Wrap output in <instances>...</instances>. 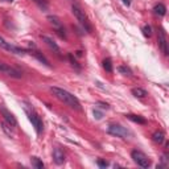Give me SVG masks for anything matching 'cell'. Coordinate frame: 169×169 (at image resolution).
Segmentation results:
<instances>
[{
    "instance_id": "obj_17",
    "label": "cell",
    "mask_w": 169,
    "mask_h": 169,
    "mask_svg": "<svg viewBox=\"0 0 169 169\" xmlns=\"http://www.w3.org/2000/svg\"><path fill=\"white\" fill-rule=\"evenodd\" d=\"M127 118H128L129 120L135 122V123H139V124H145V123H147V120H145L144 118L138 116V115H127Z\"/></svg>"
},
{
    "instance_id": "obj_13",
    "label": "cell",
    "mask_w": 169,
    "mask_h": 169,
    "mask_svg": "<svg viewBox=\"0 0 169 169\" xmlns=\"http://www.w3.org/2000/svg\"><path fill=\"white\" fill-rule=\"evenodd\" d=\"M15 127H12L9 124V123H7V122H3L2 123V129L5 132V135H7L8 138H12V139H15L16 138V133H15V129H13Z\"/></svg>"
},
{
    "instance_id": "obj_15",
    "label": "cell",
    "mask_w": 169,
    "mask_h": 169,
    "mask_svg": "<svg viewBox=\"0 0 169 169\" xmlns=\"http://www.w3.org/2000/svg\"><path fill=\"white\" fill-rule=\"evenodd\" d=\"M132 95L133 97H136V98H145L147 97V91L145 90H143V89H140V87H135V89H132Z\"/></svg>"
},
{
    "instance_id": "obj_27",
    "label": "cell",
    "mask_w": 169,
    "mask_h": 169,
    "mask_svg": "<svg viewBox=\"0 0 169 169\" xmlns=\"http://www.w3.org/2000/svg\"><path fill=\"white\" fill-rule=\"evenodd\" d=\"M98 106H100L102 109H106V110H109V107H110L107 103H103V102H99V103H98Z\"/></svg>"
},
{
    "instance_id": "obj_6",
    "label": "cell",
    "mask_w": 169,
    "mask_h": 169,
    "mask_svg": "<svg viewBox=\"0 0 169 169\" xmlns=\"http://www.w3.org/2000/svg\"><path fill=\"white\" fill-rule=\"evenodd\" d=\"M48 21L50 22V25L53 27V29L56 31V33L61 37V38H66V32H65V28H64V24H62V21H61L57 16H48Z\"/></svg>"
},
{
    "instance_id": "obj_23",
    "label": "cell",
    "mask_w": 169,
    "mask_h": 169,
    "mask_svg": "<svg viewBox=\"0 0 169 169\" xmlns=\"http://www.w3.org/2000/svg\"><path fill=\"white\" fill-rule=\"evenodd\" d=\"M143 35H144L145 37H151V35H152V29H151V27H149V25H144V27H143Z\"/></svg>"
},
{
    "instance_id": "obj_2",
    "label": "cell",
    "mask_w": 169,
    "mask_h": 169,
    "mask_svg": "<svg viewBox=\"0 0 169 169\" xmlns=\"http://www.w3.org/2000/svg\"><path fill=\"white\" fill-rule=\"evenodd\" d=\"M71 12H73V15L75 16V19L78 20V22L82 25V28L84 31H86L87 33H91L93 32V28H91V25H90V22H89V19H87V16L84 15V12L83 11L78 7V5H75V4H73V7H71Z\"/></svg>"
},
{
    "instance_id": "obj_10",
    "label": "cell",
    "mask_w": 169,
    "mask_h": 169,
    "mask_svg": "<svg viewBox=\"0 0 169 169\" xmlns=\"http://www.w3.org/2000/svg\"><path fill=\"white\" fill-rule=\"evenodd\" d=\"M0 111H2V114H3V116H4V119H5V122L7 123H9L12 127H17V120H16V118L13 116V114H11V112L5 109V107H0Z\"/></svg>"
},
{
    "instance_id": "obj_14",
    "label": "cell",
    "mask_w": 169,
    "mask_h": 169,
    "mask_svg": "<svg viewBox=\"0 0 169 169\" xmlns=\"http://www.w3.org/2000/svg\"><path fill=\"white\" fill-rule=\"evenodd\" d=\"M152 139H153L155 143L161 144V143H164V140H165V135L161 129H157V131H155L153 135H152Z\"/></svg>"
},
{
    "instance_id": "obj_18",
    "label": "cell",
    "mask_w": 169,
    "mask_h": 169,
    "mask_svg": "<svg viewBox=\"0 0 169 169\" xmlns=\"http://www.w3.org/2000/svg\"><path fill=\"white\" fill-rule=\"evenodd\" d=\"M31 161H32V165L35 167L36 169H44V162L38 159V157H36V156H33L32 159H31Z\"/></svg>"
},
{
    "instance_id": "obj_3",
    "label": "cell",
    "mask_w": 169,
    "mask_h": 169,
    "mask_svg": "<svg viewBox=\"0 0 169 169\" xmlns=\"http://www.w3.org/2000/svg\"><path fill=\"white\" fill-rule=\"evenodd\" d=\"M25 111H27L28 119L31 120L32 126L35 127V129H36L37 135H40V133L42 132V129H44V124H42L41 118L38 116V114H37V112H36L35 110H33V109H27V107H25Z\"/></svg>"
},
{
    "instance_id": "obj_4",
    "label": "cell",
    "mask_w": 169,
    "mask_h": 169,
    "mask_svg": "<svg viewBox=\"0 0 169 169\" xmlns=\"http://www.w3.org/2000/svg\"><path fill=\"white\" fill-rule=\"evenodd\" d=\"M107 131H109V133L114 135L116 138H120V139H128L132 136V133L129 132L126 127H123L120 124H110Z\"/></svg>"
},
{
    "instance_id": "obj_20",
    "label": "cell",
    "mask_w": 169,
    "mask_h": 169,
    "mask_svg": "<svg viewBox=\"0 0 169 169\" xmlns=\"http://www.w3.org/2000/svg\"><path fill=\"white\" fill-rule=\"evenodd\" d=\"M118 71H119L120 74H123V75H128V77L132 75L131 69H129V67H127L126 65H120L119 67H118Z\"/></svg>"
},
{
    "instance_id": "obj_19",
    "label": "cell",
    "mask_w": 169,
    "mask_h": 169,
    "mask_svg": "<svg viewBox=\"0 0 169 169\" xmlns=\"http://www.w3.org/2000/svg\"><path fill=\"white\" fill-rule=\"evenodd\" d=\"M33 3H36L38 5V8L42 9V11H46L49 8V3H48V0H32Z\"/></svg>"
},
{
    "instance_id": "obj_7",
    "label": "cell",
    "mask_w": 169,
    "mask_h": 169,
    "mask_svg": "<svg viewBox=\"0 0 169 169\" xmlns=\"http://www.w3.org/2000/svg\"><path fill=\"white\" fill-rule=\"evenodd\" d=\"M0 73H3V74L5 75H9L12 78H21V71H19L17 69H15V67H12L11 65H7L0 61Z\"/></svg>"
},
{
    "instance_id": "obj_26",
    "label": "cell",
    "mask_w": 169,
    "mask_h": 169,
    "mask_svg": "<svg viewBox=\"0 0 169 169\" xmlns=\"http://www.w3.org/2000/svg\"><path fill=\"white\" fill-rule=\"evenodd\" d=\"M94 115L97 119H100V118H102V112H99L98 110H94Z\"/></svg>"
},
{
    "instance_id": "obj_21",
    "label": "cell",
    "mask_w": 169,
    "mask_h": 169,
    "mask_svg": "<svg viewBox=\"0 0 169 169\" xmlns=\"http://www.w3.org/2000/svg\"><path fill=\"white\" fill-rule=\"evenodd\" d=\"M33 53V56H35V57L38 60V61H40V62H42L44 65H46V66H49V62H48V60L46 58H45L44 57V56L40 53V52H38V50H35V52H32Z\"/></svg>"
},
{
    "instance_id": "obj_16",
    "label": "cell",
    "mask_w": 169,
    "mask_h": 169,
    "mask_svg": "<svg viewBox=\"0 0 169 169\" xmlns=\"http://www.w3.org/2000/svg\"><path fill=\"white\" fill-rule=\"evenodd\" d=\"M153 12H155L156 15H159V16H164V15L167 13V7H165L164 4L159 3L157 5H155V8H153Z\"/></svg>"
},
{
    "instance_id": "obj_9",
    "label": "cell",
    "mask_w": 169,
    "mask_h": 169,
    "mask_svg": "<svg viewBox=\"0 0 169 169\" xmlns=\"http://www.w3.org/2000/svg\"><path fill=\"white\" fill-rule=\"evenodd\" d=\"M0 49L7 50V52H11V53H13V54H22V53H24L21 49L13 46L11 42H7L3 37H0Z\"/></svg>"
},
{
    "instance_id": "obj_25",
    "label": "cell",
    "mask_w": 169,
    "mask_h": 169,
    "mask_svg": "<svg viewBox=\"0 0 169 169\" xmlns=\"http://www.w3.org/2000/svg\"><path fill=\"white\" fill-rule=\"evenodd\" d=\"M97 164H98V167H100V168H107V167H109V162L104 161V160H98Z\"/></svg>"
},
{
    "instance_id": "obj_22",
    "label": "cell",
    "mask_w": 169,
    "mask_h": 169,
    "mask_svg": "<svg viewBox=\"0 0 169 169\" xmlns=\"http://www.w3.org/2000/svg\"><path fill=\"white\" fill-rule=\"evenodd\" d=\"M102 64H103V69L106 71L112 73V61H111V58H104Z\"/></svg>"
},
{
    "instance_id": "obj_11",
    "label": "cell",
    "mask_w": 169,
    "mask_h": 169,
    "mask_svg": "<svg viewBox=\"0 0 169 169\" xmlns=\"http://www.w3.org/2000/svg\"><path fill=\"white\" fill-rule=\"evenodd\" d=\"M42 41L48 45L50 50H53V52H54V53H57V54H61V49H60V46H58L57 44H56V41L53 40L52 37H49V36H45V35H44V36H42Z\"/></svg>"
},
{
    "instance_id": "obj_5",
    "label": "cell",
    "mask_w": 169,
    "mask_h": 169,
    "mask_svg": "<svg viewBox=\"0 0 169 169\" xmlns=\"http://www.w3.org/2000/svg\"><path fill=\"white\" fill-rule=\"evenodd\" d=\"M131 157H132V160L136 162L139 167H142V168H148L151 165V160L148 159V156L145 153H143L142 151L133 149L131 152Z\"/></svg>"
},
{
    "instance_id": "obj_12",
    "label": "cell",
    "mask_w": 169,
    "mask_h": 169,
    "mask_svg": "<svg viewBox=\"0 0 169 169\" xmlns=\"http://www.w3.org/2000/svg\"><path fill=\"white\" fill-rule=\"evenodd\" d=\"M53 160L54 162L57 165H62L64 162H65V153H64V151L61 149V148H54L53 151Z\"/></svg>"
},
{
    "instance_id": "obj_1",
    "label": "cell",
    "mask_w": 169,
    "mask_h": 169,
    "mask_svg": "<svg viewBox=\"0 0 169 169\" xmlns=\"http://www.w3.org/2000/svg\"><path fill=\"white\" fill-rule=\"evenodd\" d=\"M50 91L53 93V95L58 100H61V102L65 103L66 106H69L70 109L81 111V103H80V100H78V98L75 97V95H73L71 93H69L67 90L53 86V87H50Z\"/></svg>"
},
{
    "instance_id": "obj_28",
    "label": "cell",
    "mask_w": 169,
    "mask_h": 169,
    "mask_svg": "<svg viewBox=\"0 0 169 169\" xmlns=\"http://www.w3.org/2000/svg\"><path fill=\"white\" fill-rule=\"evenodd\" d=\"M3 2H9V3H12L13 0H3Z\"/></svg>"
},
{
    "instance_id": "obj_8",
    "label": "cell",
    "mask_w": 169,
    "mask_h": 169,
    "mask_svg": "<svg viewBox=\"0 0 169 169\" xmlns=\"http://www.w3.org/2000/svg\"><path fill=\"white\" fill-rule=\"evenodd\" d=\"M157 41H159V48L161 49V52L164 56L169 54V50H168V41H167V36L162 29L159 31V36H157Z\"/></svg>"
},
{
    "instance_id": "obj_24",
    "label": "cell",
    "mask_w": 169,
    "mask_h": 169,
    "mask_svg": "<svg viewBox=\"0 0 169 169\" xmlns=\"http://www.w3.org/2000/svg\"><path fill=\"white\" fill-rule=\"evenodd\" d=\"M69 60H70V64H71V66H74L75 69H77L78 71H80V70H81V67H80V65H78L77 61L74 60V57H73V54H69Z\"/></svg>"
}]
</instances>
